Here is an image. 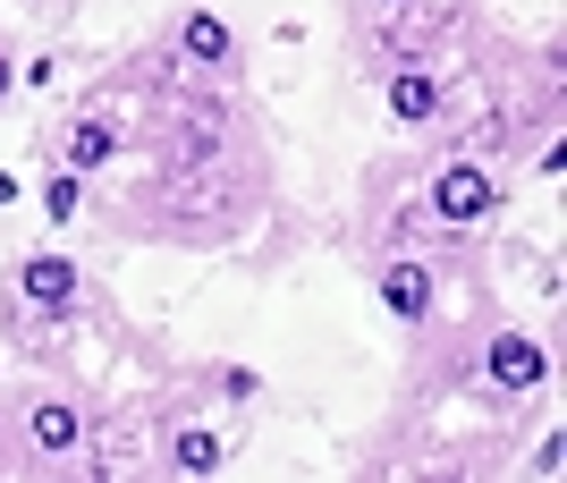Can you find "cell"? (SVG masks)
I'll return each instance as SVG.
<instances>
[{"mask_svg": "<svg viewBox=\"0 0 567 483\" xmlns=\"http://www.w3.org/2000/svg\"><path fill=\"white\" fill-rule=\"evenodd\" d=\"M25 441H34V450H51V459H69L76 441H85L76 399H34V408H25Z\"/></svg>", "mask_w": 567, "mask_h": 483, "instance_id": "cell-6", "label": "cell"}, {"mask_svg": "<svg viewBox=\"0 0 567 483\" xmlns=\"http://www.w3.org/2000/svg\"><path fill=\"white\" fill-rule=\"evenodd\" d=\"M373 297H381V315H399V322H424V315H432V264H381Z\"/></svg>", "mask_w": 567, "mask_h": 483, "instance_id": "cell-4", "label": "cell"}, {"mask_svg": "<svg viewBox=\"0 0 567 483\" xmlns=\"http://www.w3.org/2000/svg\"><path fill=\"white\" fill-rule=\"evenodd\" d=\"M381 102H390V120H399V127H432V120H441V85H432V69H399Z\"/></svg>", "mask_w": 567, "mask_h": 483, "instance_id": "cell-7", "label": "cell"}, {"mask_svg": "<svg viewBox=\"0 0 567 483\" xmlns=\"http://www.w3.org/2000/svg\"><path fill=\"white\" fill-rule=\"evenodd\" d=\"M483 373H492V390H508V399H517V390H534L550 373V348L534 331H499L492 348H483Z\"/></svg>", "mask_w": 567, "mask_h": 483, "instance_id": "cell-2", "label": "cell"}, {"mask_svg": "<svg viewBox=\"0 0 567 483\" xmlns=\"http://www.w3.org/2000/svg\"><path fill=\"white\" fill-rule=\"evenodd\" d=\"M18 195H25V187H18V178H9V169H0V204H18Z\"/></svg>", "mask_w": 567, "mask_h": 483, "instance_id": "cell-11", "label": "cell"}, {"mask_svg": "<svg viewBox=\"0 0 567 483\" xmlns=\"http://www.w3.org/2000/svg\"><path fill=\"white\" fill-rule=\"evenodd\" d=\"M432 220H450V229H483L499 220V178L483 162H450L432 178Z\"/></svg>", "mask_w": 567, "mask_h": 483, "instance_id": "cell-1", "label": "cell"}, {"mask_svg": "<svg viewBox=\"0 0 567 483\" xmlns=\"http://www.w3.org/2000/svg\"><path fill=\"white\" fill-rule=\"evenodd\" d=\"M9 76H18V69H9V60H0V94H9Z\"/></svg>", "mask_w": 567, "mask_h": 483, "instance_id": "cell-12", "label": "cell"}, {"mask_svg": "<svg viewBox=\"0 0 567 483\" xmlns=\"http://www.w3.org/2000/svg\"><path fill=\"white\" fill-rule=\"evenodd\" d=\"M43 213H51V220H76V213H85V187H76V169H51V178H43Z\"/></svg>", "mask_w": 567, "mask_h": 483, "instance_id": "cell-10", "label": "cell"}, {"mask_svg": "<svg viewBox=\"0 0 567 483\" xmlns=\"http://www.w3.org/2000/svg\"><path fill=\"white\" fill-rule=\"evenodd\" d=\"M178 51H187L195 69H237V34L213 9H187V18H178Z\"/></svg>", "mask_w": 567, "mask_h": 483, "instance_id": "cell-5", "label": "cell"}, {"mask_svg": "<svg viewBox=\"0 0 567 483\" xmlns=\"http://www.w3.org/2000/svg\"><path fill=\"white\" fill-rule=\"evenodd\" d=\"M111 153H118V127H111V120H76V127H69V153H60V162L85 178V169H102Z\"/></svg>", "mask_w": 567, "mask_h": 483, "instance_id": "cell-9", "label": "cell"}, {"mask_svg": "<svg viewBox=\"0 0 567 483\" xmlns=\"http://www.w3.org/2000/svg\"><path fill=\"white\" fill-rule=\"evenodd\" d=\"M76 289H85V271H76L69 255H25V264H18V297H25V306H43V315H69Z\"/></svg>", "mask_w": 567, "mask_h": 483, "instance_id": "cell-3", "label": "cell"}, {"mask_svg": "<svg viewBox=\"0 0 567 483\" xmlns=\"http://www.w3.org/2000/svg\"><path fill=\"white\" fill-rule=\"evenodd\" d=\"M169 466H178V475H220V466H229V441H220L213 424H187V433L169 441Z\"/></svg>", "mask_w": 567, "mask_h": 483, "instance_id": "cell-8", "label": "cell"}]
</instances>
